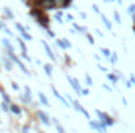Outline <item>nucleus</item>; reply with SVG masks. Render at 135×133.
I'll return each instance as SVG.
<instances>
[{
  "mask_svg": "<svg viewBox=\"0 0 135 133\" xmlns=\"http://www.w3.org/2000/svg\"><path fill=\"white\" fill-rule=\"evenodd\" d=\"M30 16H33L35 19H36V22L41 25V27H44V28H47L49 27V24H47V17L44 16V13L41 11V8H38V6H35L30 9V13H28Z\"/></svg>",
  "mask_w": 135,
  "mask_h": 133,
  "instance_id": "f257e3e1",
  "label": "nucleus"
},
{
  "mask_svg": "<svg viewBox=\"0 0 135 133\" xmlns=\"http://www.w3.org/2000/svg\"><path fill=\"white\" fill-rule=\"evenodd\" d=\"M16 30L19 32V34H21V36H22L25 41H32V39H33V36H32V34L27 32V28H25L24 25H21L19 22H16Z\"/></svg>",
  "mask_w": 135,
  "mask_h": 133,
  "instance_id": "f03ea898",
  "label": "nucleus"
},
{
  "mask_svg": "<svg viewBox=\"0 0 135 133\" xmlns=\"http://www.w3.org/2000/svg\"><path fill=\"white\" fill-rule=\"evenodd\" d=\"M66 78H68V81L71 83V86L74 88V91H75L77 94H82V89H83V88L79 85V80H77V78H74V77H71V75H66Z\"/></svg>",
  "mask_w": 135,
  "mask_h": 133,
  "instance_id": "7ed1b4c3",
  "label": "nucleus"
},
{
  "mask_svg": "<svg viewBox=\"0 0 135 133\" xmlns=\"http://www.w3.org/2000/svg\"><path fill=\"white\" fill-rule=\"evenodd\" d=\"M96 114H98L99 121L105 122L107 125H113V124H115V121H113V119H112V117H110V116H108L107 113H102V111H99V110H98V111H96Z\"/></svg>",
  "mask_w": 135,
  "mask_h": 133,
  "instance_id": "20e7f679",
  "label": "nucleus"
},
{
  "mask_svg": "<svg viewBox=\"0 0 135 133\" xmlns=\"http://www.w3.org/2000/svg\"><path fill=\"white\" fill-rule=\"evenodd\" d=\"M88 125H90L93 130H99V132H105V130H107V124H105V122H102V121H99V122L90 121V122H88Z\"/></svg>",
  "mask_w": 135,
  "mask_h": 133,
  "instance_id": "39448f33",
  "label": "nucleus"
},
{
  "mask_svg": "<svg viewBox=\"0 0 135 133\" xmlns=\"http://www.w3.org/2000/svg\"><path fill=\"white\" fill-rule=\"evenodd\" d=\"M71 103H72V106H74V110H75V111H79V113H82V114H83V116H85L86 119H90V113H88V111H86V110H85V108H83V106H82L80 103H79V102H75V100H72Z\"/></svg>",
  "mask_w": 135,
  "mask_h": 133,
  "instance_id": "423d86ee",
  "label": "nucleus"
},
{
  "mask_svg": "<svg viewBox=\"0 0 135 133\" xmlns=\"http://www.w3.org/2000/svg\"><path fill=\"white\" fill-rule=\"evenodd\" d=\"M36 116H38V119H39L44 125H50V119H49V116H47L44 111H38V113H36Z\"/></svg>",
  "mask_w": 135,
  "mask_h": 133,
  "instance_id": "0eeeda50",
  "label": "nucleus"
},
{
  "mask_svg": "<svg viewBox=\"0 0 135 133\" xmlns=\"http://www.w3.org/2000/svg\"><path fill=\"white\" fill-rule=\"evenodd\" d=\"M42 47H44V50H46V53L49 55V58L52 60V61H55L57 58H55V55H54V52H52V49H50V45L46 42V41H42Z\"/></svg>",
  "mask_w": 135,
  "mask_h": 133,
  "instance_id": "6e6552de",
  "label": "nucleus"
},
{
  "mask_svg": "<svg viewBox=\"0 0 135 133\" xmlns=\"http://www.w3.org/2000/svg\"><path fill=\"white\" fill-rule=\"evenodd\" d=\"M2 63H3V66H5V69L6 70H13V60L9 58V57H3V60H2Z\"/></svg>",
  "mask_w": 135,
  "mask_h": 133,
  "instance_id": "1a4fd4ad",
  "label": "nucleus"
},
{
  "mask_svg": "<svg viewBox=\"0 0 135 133\" xmlns=\"http://www.w3.org/2000/svg\"><path fill=\"white\" fill-rule=\"evenodd\" d=\"M57 44L60 45V49H69L71 47V42L68 39H57Z\"/></svg>",
  "mask_w": 135,
  "mask_h": 133,
  "instance_id": "9d476101",
  "label": "nucleus"
},
{
  "mask_svg": "<svg viewBox=\"0 0 135 133\" xmlns=\"http://www.w3.org/2000/svg\"><path fill=\"white\" fill-rule=\"evenodd\" d=\"M52 93H54V96H55L57 99L60 100V102H61V103H63L65 106H68V102H66V100H65V99H63V96H60V93H58V91L55 89V86H52Z\"/></svg>",
  "mask_w": 135,
  "mask_h": 133,
  "instance_id": "9b49d317",
  "label": "nucleus"
},
{
  "mask_svg": "<svg viewBox=\"0 0 135 133\" xmlns=\"http://www.w3.org/2000/svg\"><path fill=\"white\" fill-rule=\"evenodd\" d=\"M2 44L5 45V49H6V52H13V45H11V42H9V39H2Z\"/></svg>",
  "mask_w": 135,
  "mask_h": 133,
  "instance_id": "f8f14e48",
  "label": "nucleus"
},
{
  "mask_svg": "<svg viewBox=\"0 0 135 133\" xmlns=\"http://www.w3.org/2000/svg\"><path fill=\"white\" fill-rule=\"evenodd\" d=\"M11 113L19 116V114L22 113V110H21V106H19V105H16V103H11Z\"/></svg>",
  "mask_w": 135,
  "mask_h": 133,
  "instance_id": "ddd939ff",
  "label": "nucleus"
},
{
  "mask_svg": "<svg viewBox=\"0 0 135 133\" xmlns=\"http://www.w3.org/2000/svg\"><path fill=\"white\" fill-rule=\"evenodd\" d=\"M17 44H19V47H21V50L22 52H27V45H25V42H24V38L21 36V38H17Z\"/></svg>",
  "mask_w": 135,
  "mask_h": 133,
  "instance_id": "4468645a",
  "label": "nucleus"
},
{
  "mask_svg": "<svg viewBox=\"0 0 135 133\" xmlns=\"http://www.w3.org/2000/svg\"><path fill=\"white\" fill-rule=\"evenodd\" d=\"M101 19H102V24L107 27V30H112V24H110V21H108V19H107L104 14H101Z\"/></svg>",
  "mask_w": 135,
  "mask_h": 133,
  "instance_id": "2eb2a0df",
  "label": "nucleus"
},
{
  "mask_svg": "<svg viewBox=\"0 0 135 133\" xmlns=\"http://www.w3.org/2000/svg\"><path fill=\"white\" fill-rule=\"evenodd\" d=\"M38 96H39V102H41L42 105H46V106H49V105H50V103H49V100H47V97H46L42 93H39Z\"/></svg>",
  "mask_w": 135,
  "mask_h": 133,
  "instance_id": "dca6fc26",
  "label": "nucleus"
},
{
  "mask_svg": "<svg viewBox=\"0 0 135 133\" xmlns=\"http://www.w3.org/2000/svg\"><path fill=\"white\" fill-rule=\"evenodd\" d=\"M42 67H44V70H46V75H47V77H52V66H50V64H42Z\"/></svg>",
  "mask_w": 135,
  "mask_h": 133,
  "instance_id": "f3484780",
  "label": "nucleus"
},
{
  "mask_svg": "<svg viewBox=\"0 0 135 133\" xmlns=\"http://www.w3.org/2000/svg\"><path fill=\"white\" fill-rule=\"evenodd\" d=\"M3 13H5V14L9 17V19H14V14H13V11H11L8 6H5V8H3Z\"/></svg>",
  "mask_w": 135,
  "mask_h": 133,
  "instance_id": "a211bd4d",
  "label": "nucleus"
},
{
  "mask_svg": "<svg viewBox=\"0 0 135 133\" xmlns=\"http://www.w3.org/2000/svg\"><path fill=\"white\" fill-rule=\"evenodd\" d=\"M55 19H57L58 24H63V21H61V19H63V13H61V11H57V13H55Z\"/></svg>",
  "mask_w": 135,
  "mask_h": 133,
  "instance_id": "6ab92c4d",
  "label": "nucleus"
},
{
  "mask_svg": "<svg viewBox=\"0 0 135 133\" xmlns=\"http://www.w3.org/2000/svg\"><path fill=\"white\" fill-rule=\"evenodd\" d=\"M113 19H115V22L119 25L121 24V16H119V13L118 11H113Z\"/></svg>",
  "mask_w": 135,
  "mask_h": 133,
  "instance_id": "aec40b11",
  "label": "nucleus"
},
{
  "mask_svg": "<svg viewBox=\"0 0 135 133\" xmlns=\"http://www.w3.org/2000/svg\"><path fill=\"white\" fill-rule=\"evenodd\" d=\"M74 30L82 32V33H86V32H88V30H86V27H82V25H77V24H74Z\"/></svg>",
  "mask_w": 135,
  "mask_h": 133,
  "instance_id": "412c9836",
  "label": "nucleus"
},
{
  "mask_svg": "<svg viewBox=\"0 0 135 133\" xmlns=\"http://www.w3.org/2000/svg\"><path fill=\"white\" fill-rule=\"evenodd\" d=\"M101 53L105 57V58H110V55H112V52H110L108 49H105V47H102L101 49Z\"/></svg>",
  "mask_w": 135,
  "mask_h": 133,
  "instance_id": "4be33fe9",
  "label": "nucleus"
},
{
  "mask_svg": "<svg viewBox=\"0 0 135 133\" xmlns=\"http://www.w3.org/2000/svg\"><path fill=\"white\" fill-rule=\"evenodd\" d=\"M0 94H2V99L5 100V102H8V103H11V99H9V96H8V94H6L5 91H2V89H0Z\"/></svg>",
  "mask_w": 135,
  "mask_h": 133,
  "instance_id": "5701e85b",
  "label": "nucleus"
},
{
  "mask_svg": "<svg viewBox=\"0 0 135 133\" xmlns=\"http://www.w3.org/2000/svg\"><path fill=\"white\" fill-rule=\"evenodd\" d=\"M108 61H110L112 64H116V61H118V55H116V53H112L110 58H108Z\"/></svg>",
  "mask_w": 135,
  "mask_h": 133,
  "instance_id": "b1692460",
  "label": "nucleus"
},
{
  "mask_svg": "<svg viewBox=\"0 0 135 133\" xmlns=\"http://www.w3.org/2000/svg\"><path fill=\"white\" fill-rule=\"evenodd\" d=\"M107 77H108V80H110V81H113L115 85L118 83V77H116V75H113V74H107Z\"/></svg>",
  "mask_w": 135,
  "mask_h": 133,
  "instance_id": "393cba45",
  "label": "nucleus"
},
{
  "mask_svg": "<svg viewBox=\"0 0 135 133\" xmlns=\"http://www.w3.org/2000/svg\"><path fill=\"white\" fill-rule=\"evenodd\" d=\"M85 81H86V85H88V86H93V78H91L88 74H85Z\"/></svg>",
  "mask_w": 135,
  "mask_h": 133,
  "instance_id": "a878e982",
  "label": "nucleus"
},
{
  "mask_svg": "<svg viewBox=\"0 0 135 133\" xmlns=\"http://www.w3.org/2000/svg\"><path fill=\"white\" fill-rule=\"evenodd\" d=\"M25 97H28V99L32 100V89L28 86H25Z\"/></svg>",
  "mask_w": 135,
  "mask_h": 133,
  "instance_id": "bb28decb",
  "label": "nucleus"
},
{
  "mask_svg": "<svg viewBox=\"0 0 135 133\" xmlns=\"http://www.w3.org/2000/svg\"><path fill=\"white\" fill-rule=\"evenodd\" d=\"M127 13H129V14H135V5H129Z\"/></svg>",
  "mask_w": 135,
  "mask_h": 133,
  "instance_id": "cd10ccee",
  "label": "nucleus"
},
{
  "mask_svg": "<svg viewBox=\"0 0 135 133\" xmlns=\"http://www.w3.org/2000/svg\"><path fill=\"white\" fill-rule=\"evenodd\" d=\"M85 34H86V39H88V42H90V44H94V38H93L91 34H88V33H85Z\"/></svg>",
  "mask_w": 135,
  "mask_h": 133,
  "instance_id": "c85d7f7f",
  "label": "nucleus"
},
{
  "mask_svg": "<svg viewBox=\"0 0 135 133\" xmlns=\"http://www.w3.org/2000/svg\"><path fill=\"white\" fill-rule=\"evenodd\" d=\"M93 11H94L96 14H99V16H101V11H99V6H98V5H93Z\"/></svg>",
  "mask_w": 135,
  "mask_h": 133,
  "instance_id": "c756f323",
  "label": "nucleus"
},
{
  "mask_svg": "<svg viewBox=\"0 0 135 133\" xmlns=\"http://www.w3.org/2000/svg\"><path fill=\"white\" fill-rule=\"evenodd\" d=\"M66 19H68V22H74V16H72V14H69V13L66 14Z\"/></svg>",
  "mask_w": 135,
  "mask_h": 133,
  "instance_id": "7c9ffc66",
  "label": "nucleus"
},
{
  "mask_svg": "<svg viewBox=\"0 0 135 133\" xmlns=\"http://www.w3.org/2000/svg\"><path fill=\"white\" fill-rule=\"evenodd\" d=\"M11 86H13V89H14V91H19V89H21V88H19V85H17V83H14V81L11 83Z\"/></svg>",
  "mask_w": 135,
  "mask_h": 133,
  "instance_id": "2f4dec72",
  "label": "nucleus"
},
{
  "mask_svg": "<svg viewBox=\"0 0 135 133\" xmlns=\"http://www.w3.org/2000/svg\"><path fill=\"white\" fill-rule=\"evenodd\" d=\"M57 130H58L60 133H63V132H65V129H63V127H61L60 124H57Z\"/></svg>",
  "mask_w": 135,
  "mask_h": 133,
  "instance_id": "473e14b6",
  "label": "nucleus"
},
{
  "mask_svg": "<svg viewBox=\"0 0 135 133\" xmlns=\"http://www.w3.org/2000/svg\"><path fill=\"white\" fill-rule=\"evenodd\" d=\"M82 94H83V96H88V94H90V91H88V89H85V88H83V89H82Z\"/></svg>",
  "mask_w": 135,
  "mask_h": 133,
  "instance_id": "72a5a7b5",
  "label": "nucleus"
},
{
  "mask_svg": "<svg viewBox=\"0 0 135 133\" xmlns=\"http://www.w3.org/2000/svg\"><path fill=\"white\" fill-rule=\"evenodd\" d=\"M102 88H104V89H107V91H112V88H110L108 85H102Z\"/></svg>",
  "mask_w": 135,
  "mask_h": 133,
  "instance_id": "f704fd0d",
  "label": "nucleus"
},
{
  "mask_svg": "<svg viewBox=\"0 0 135 133\" xmlns=\"http://www.w3.org/2000/svg\"><path fill=\"white\" fill-rule=\"evenodd\" d=\"M47 34H49L50 38H55V34H54V32H50V30H47Z\"/></svg>",
  "mask_w": 135,
  "mask_h": 133,
  "instance_id": "c9c22d12",
  "label": "nucleus"
},
{
  "mask_svg": "<svg viewBox=\"0 0 135 133\" xmlns=\"http://www.w3.org/2000/svg\"><path fill=\"white\" fill-rule=\"evenodd\" d=\"M98 67H99V69H101L102 72H107V69H105V67H104V66H101V64H98Z\"/></svg>",
  "mask_w": 135,
  "mask_h": 133,
  "instance_id": "e433bc0d",
  "label": "nucleus"
},
{
  "mask_svg": "<svg viewBox=\"0 0 135 133\" xmlns=\"http://www.w3.org/2000/svg\"><path fill=\"white\" fill-rule=\"evenodd\" d=\"M96 34H98V36H99V38H104V33H101V32H99V30H96Z\"/></svg>",
  "mask_w": 135,
  "mask_h": 133,
  "instance_id": "4c0bfd02",
  "label": "nucleus"
},
{
  "mask_svg": "<svg viewBox=\"0 0 135 133\" xmlns=\"http://www.w3.org/2000/svg\"><path fill=\"white\" fill-rule=\"evenodd\" d=\"M22 130H24V132H28V130H30V125H25V127H24Z\"/></svg>",
  "mask_w": 135,
  "mask_h": 133,
  "instance_id": "58836bf2",
  "label": "nucleus"
},
{
  "mask_svg": "<svg viewBox=\"0 0 135 133\" xmlns=\"http://www.w3.org/2000/svg\"><path fill=\"white\" fill-rule=\"evenodd\" d=\"M121 2H123V0H118V3H121Z\"/></svg>",
  "mask_w": 135,
  "mask_h": 133,
  "instance_id": "ea45409f",
  "label": "nucleus"
},
{
  "mask_svg": "<svg viewBox=\"0 0 135 133\" xmlns=\"http://www.w3.org/2000/svg\"><path fill=\"white\" fill-rule=\"evenodd\" d=\"M22 2H24V3H27V0H22Z\"/></svg>",
  "mask_w": 135,
  "mask_h": 133,
  "instance_id": "a19ab883",
  "label": "nucleus"
},
{
  "mask_svg": "<svg viewBox=\"0 0 135 133\" xmlns=\"http://www.w3.org/2000/svg\"><path fill=\"white\" fill-rule=\"evenodd\" d=\"M105 2H112V0H105Z\"/></svg>",
  "mask_w": 135,
  "mask_h": 133,
  "instance_id": "79ce46f5",
  "label": "nucleus"
},
{
  "mask_svg": "<svg viewBox=\"0 0 135 133\" xmlns=\"http://www.w3.org/2000/svg\"><path fill=\"white\" fill-rule=\"evenodd\" d=\"M0 28H3V27H2V24H0Z\"/></svg>",
  "mask_w": 135,
  "mask_h": 133,
  "instance_id": "37998d69",
  "label": "nucleus"
},
{
  "mask_svg": "<svg viewBox=\"0 0 135 133\" xmlns=\"http://www.w3.org/2000/svg\"><path fill=\"white\" fill-rule=\"evenodd\" d=\"M134 30H135V27H134Z\"/></svg>",
  "mask_w": 135,
  "mask_h": 133,
  "instance_id": "c03bdc74",
  "label": "nucleus"
}]
</instances>
